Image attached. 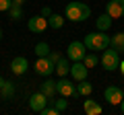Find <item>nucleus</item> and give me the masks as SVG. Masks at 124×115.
Returning <instances> with one entry per match:
<instances>
[{
	"instance_id": "nucleus-1",
	"label": "nucleus",
	"mask_w": 124,
	"mask_h": 115,
	"mask_svg": "<svg viewBox=\"0 0 124 115\" xmlns=\"http://www.w3.org/2000/svg\"><path fill=\"white\" fill-rule=\"evenodd\" d=\"M64 17L66 21H72V23H83L91 17V8H89L85 2H68L64 6Z\"/></svg>"
},
{
	"instance_id": "nucleus-2",
	"label": "nucleus",
	"mask_w": 124,
	"mask_h": 115,
	"mask_svg": "<svg viewBox=\"0 0 124 115\" xmlns=\"http://www.w3.org/2000/svg\"><path fill=\"white\" fill-rule=\"evenodd\" d=\"M83 43L87 45L89 51H103L106 47H110L112 37L106 35V31H97V33H89V35H85Z\"/></svg>"
},
{
	"instance_id": "nucleus-3",
	"label": "nucleus",
	"mask_w": 124,
	"mask_h": 115,
	"mask_svg": "<svg viewBox=\"0 0 124 115\" xmlns=\"http://www.w3.org/2000/svg\"><path fill=\"white\" fill-rule=\"evenodd\" d=\"M99 64H101L103 70H108V72L118 70V66H120V51H116L114 47H106L103 53H101V58H99Z\"/></svg>"
},
{
	"instance_id": "nucleus-4",
	"label": "nucleus",
	"mask_w": 124,
	"mask_h": 115,
	"mask_svg": "<svg viewBox=\"0 0 124 115\" xmlns=\"http://www.w3.org/2000/svg\"><path fill=\"white\" fill-rule=\"evenodd\" d=\"M87 51L89 49H87V45H85L83 41H72L66 47V58L72 60V62H83V58H85Z\"/></svg>"
},
{
	"instance_id": "nucleus-5",
	"label": "nucleus",
	"mask_w": 124,
	"mask_h": 115,
	"mask_svg": "<svg viewBox=\"0 0 124 115\" xmlns=\"http://www.w3.org/2000/svg\"><path fill=\"white\" fill-rule=\"evenodd\" d=\"M56 90H58V95H62V97H79L77 95V84L75 82H70L68 78H64V76H60V80L56 82Z\"/></svg>"
},
{
	"instance_id": "nucleus-6",
	"label": "nucleus",
	"mask_w": 124,
	"mask_h": 115,
	"mask_svg": "<svg viewBox=\"0 0 124 115\" xmlns=\"http://www.w3.org/2000/svg\"><path fill=\"white\" fill-rule=\"evenodd\" d=\"M33 68H35V72L39 76H52L54 72H56V64H54L48 56L46 58H37V62H35Z\"/></svg>"
},
{
	"instance_id": "nucleus-7",
	"label": "nucleus",
	"mask_w": 124,
	"mask_h": 115,
	"mask_svg": "<svg viewBox=\"0 0 124 115\" xmlns=\"http://www.w3.org/2000/svg\"><path fill=\"white\" fill-rule=\"evenodd\" d=\"M48 103H50V99L46 97L41 90H37V93L29 95V109H31V111H35V113H39V111L44 109Z\"/></svg>"
},
{
	"instance_id": "nucleus-8",
	"label": "nucleus",
	"mask_w": 124,
	"mask_h": 115,
	"mask_svg": "<svg viewBox=\"0 0 124 115\" xmlns=\"http://www.w3.org/2000/svg\"><path fill=\"white\" fill-rule=\"evenodd\" d=\"M48 19L44 17V14H35V17L29 19V31L31 33H44L46 29H48Z\"/></svg>"
},
{
	"instance_id": "nucleus-9",
	"label": "nucleus",
	"mask_w": 124,
	"mask_h": 115,
	"mask_svg": "<svg viewBox=\"0 0 124 115\" xmlns=\"http://www.w3.org/2000/svg\"><path fill=\"white\" fill-rule=\"evenodd\" d=\"M106 13L112 19H122L124 17V0H110L106 4Z\"/></svg>"
},
{
	"instance_id": "nucleus-10",
	"label": "nucleus",
	"mask_w": 124,
	"mask_h": 115,
	"mask_svg": "<svg viewBox=\"0 0 124 115\" xmlns=\"http://www.w3.org/2000/svg\"><path fill=\"white\" fill-rule=\"evenodd\" d=\"M103 97H106V101L110 103V105H120V101H122V89H118V86H108L106 90H103Z\"/></svg>"
},
{
	"instance_id": "nucleus-11",
	"label": "nucleus",
	"mask_w": 124,
	"mask_h": 115,
	"mask_svg": "<svg viewBox=\"0 0 124 115\" xmlns=\"http://www.w3.org/2000/svg\"><path fill=\"white\" fill-rule=\"evenodd\" d=\"M27 68H29V62H27V58H23V56L13 58V62H10V72H13V74L21 76V74H25V72H27Z\"/></svg>"
},
{
	"instance_id": "nucleus-12",
	"label": "nucleus",
	"mask_w": 124,
	"mask_h": 115,
	"mask_svg": "<svg viewBox=\"0 0 124 115\" xmlns=\"http://www.w3.org/2000/svg\"><path fill=\"white\" fill-rule=\"evenodd\" d=\"M87 74H89V68L85 66L83 62H75V64H70V76H72V80H85L87 78Z\"/></svg>"
},
{
	"instance_id": "nucleus-13",
	"label": "nucleus",
	"mask_w": 124,
	"mask_h": 115,
	"mask_svg": "<svg viewBox=\"0 0 124 115\" xmlns=\"http://www.w3.org/2000/svg\"><path fill=\"white\" fill-rule=\"evenodd\" d=\"M39 90H41V93H44L46 97L50 99V101H52V99L58 95V90H56V80H52L50 76H46V80L39 84Z\"/></svg>"
},
{
	"instance_id": "nucleus-14",
	"label": "nucleus",
	"mask_w": 124,
	"mask_h": 115,
	"mask_svg": "<svg viewBox=\"0 0 124 115\" xmlns=\"http://www.w3.org/2000/svg\"><path fill=\"white\" fill-rule=\"evenodd\" d=\"M112 23H114V19H112L108 13L99 14V17L95 19V27H97V31H108V29L112 27Z\"/></svg>"
},
{
	"instance_id": "nucleus-15",
	"label": "nucleus",
	"mask_w": 124,
	"mask_h": 115,
	"mask_svg": "<svg viewBox=\"0 0 124 115\" xmlns=\"http://www.w3.org/2000/svg\"><path fill=\"white\" fill-rule=\"evenodd\" d=\"M83 109H85V113L87 115H99L101 113V105L99 103H95L93 99H87V101H83Z\"/></svg>"
},
{
	"instance_id": "nucleus-16",
	"label": "nucleus",
	"mask_w": 124,
	"mask_h": 115,
	"mask_svg": "<svg viewBox=\"0 0 124 115\" xmlns=\"http://www.w3.org/2000/svg\"><path fill=\"white\" fill-rule=\"evenodd\" d=\"M15 97V84L10 82V80H6L2 86H0V99L2 101H8V99Z\"/></svg>"
},
{
	"instance_id": "nucleus-17",
	"label": "nucleus",
	"mask_w": 124,
	"mask_h": 115,
	"mask_svg": "<svg viewBox=\"0 0 124 115\" xmlns=\"http://www.w3.org/2000/svg\"><path fill=\"white\" fill-rule=\"evenodd\" d=\"M56 74L58 76H66L70 74V62H68V58H60L56 64Z\"/></svg>"
},
{
	"instance_id": "nucleus-18",
	"label": "nucleus",
	"mask_w": 124,
	"mask_h": 115,
	"mask_svg": "<svg viewBox=\"0 0 124 115\" xmlns=\"http://www.w3.org/2000/svg\"><path fill=\"white\" fill-rule=\"evenodd\" d=\"M91 93H93V84L87 82V78L79 80V84H77V95H81V97H89Z\"/></svg>"
},
{
	"instance_id": "nucleus-19",
	"label": "nucleus",
	"mask_w": 124,
	"mask_h": 115,
	"mask_svg": "<svg viewBox=\"0 0 124 115\" xmlns=\"http://www.w3.org/2000/svg\"><path fill=\"white\" fill-rule=\"evenodd\" d=\"M64 21H66V17H62V14H50L48 17V25L52 27V29H62L64 27Z\"/></svg>"
},
{
	"instance_id": "nucleus-20",
	"label": "nucleus",
	"mask_w": 124,
	"mask_h": 115,
	"mask_svg": "<svg viewBox=\"0 0 124 115\" xmlns=\"http://www.w3.org/2000/svg\"><path fill=\"white\" fill-rule=\"evenodd\" d=\"M110 47H114L116 51H124V31H122V33H116V35H112Z\"/></svg>"
},
{
	"instance_id": "nucleus-21",
	"label": "nucleus",
	"mask_w": 124,
	"mask_h": 115,
	"mask_svg": "<svg viewBox=\"0 0 124 115\" xmlns=\"http://www.w3.org/2000/svg\"><path fill=\"white\" fill-rule=\"evenodd\" d=\"M33 51H35L37 58H46V56H50V51H52V49H50V45L46 43V41H39V43L33 47Z\"/></svg>"
},
{
	"instance_id": "nucleus-22",
	"label": "nucleus",
	"mask_w": 124,
	"mask_h": 115,
	"mask_svg": "<svg viewBox=\"0 0 124 115\" xmlns=\"http://www.w3.org/2000/svg\"><path fill=\"white\" fill-rule=\"evenodd\" d=\"M83 64L87 68H95L99 64V58L95 56V51H87V53H85V58H83Z\"/></svg>"
},
{
	"instance_id": "nucleus-23",
	"label": "nucleus",
	"mask_w": 124,
	"mask_h": 115,
	"mask_svg": "<svg viewBox=\"0 0 124 115\" xmlns=\"http://www.w3.org/2000/svg\"><path fill=\"white\" fill-rule=\"evenodd\" d=\"M8 17H10V21H21V19H23V6L13 4L8 8Z\"/></svg>"
},
{
	"instance_id": "nucleus-24",
	"label": "nucleus",
	"mask_w": 124,
	"mask_h": 115,
	"mask_svg": "<svg viewBox=\"0 0 124 115\" xmlns=\"http://www.w3.org/2000/svg\"><path fill=\"white\" fill-rule=\"evenodd\" d=\"M52 103H54V107H56V109L60 111V113H62V111H64V109L68 107V101H66V97H62V95H60L58 99H54Z\"/></svg>"
},
{
	"instance_id": "nucleus-25",
	"label": "nucleus",
	"mask_w": 124,
	"mask_h": 115,
	"mask_svg": "<svg viewBox=\"0 0 124 115\" xmlns=\"http://www.w3.org/2000/svg\"><path fill=\"white\" fill-rule=\"evenodd\" d=\"M39 113H41V115H58L60 111H58L56 107H44V109H41Z\"/></svg>"
},
{
	"instance_id": "nucleus-26",
	"label": "nucleus",
	"mask_w": 124,
	"mask_h": 115,
	"mask_svg": "<svg viewBox=\"0 0 124 115\" xmlns=\"http://www.w3.org/2000/svg\"><path fill=\"white\" fill-rule=\"evenodd\" d=\"M13 6V0H0V13H8V8Z\"/></svg>"
},
{
	"instance_id": "nucleus-27",
	"label": "nucleus",
	"mask_w": 124,
	"mask_h": 115,
	"mask_svg": "<svg viewBox=\"0 0 124 115\" xmlns=\"http://www.w3.org/2000/svg\"><path fill=\"white\" fill-rule=\"evenodd\" d=\"M48 58H50V60H52L54 64H58V60H60V58H62V53H58V51H50V56H48Z\"/></svg>"
},
{
	"instance_id": "nucleus-28",
	"label": "nucleus",
	"mask_w": 124,
	"mask_h": 115,
	"mask_svg": "<svg viewBox=\"0 0 124 115\" xmlns=\"http://www.w3.org/2000/svg\"><path fill=\"white\" fill-rule=\"evenodd\" d=\"M41 14H44V17L48 19L50 14H52V8H50V6H44V8H41Z\"/></svg>"
},
{
	"instance_id": "nucleus-29",
	"label": "nucleus",
	"mask_w": 124,
	"mask_h": 115,
	"mask_svg": "<svg viewBox=\"0 0 124 115\" xmlns=\"http://www.w3.org/2000/svg\"><path fill=\"white\" fill-rule=\"evenodd\" d=\"M25 2H27V0H13V4H17V6H23Z\"/></svg>"
},
{
	"instance_id": "nucleus-30",
	"label": "nucleus",
	"mask_w": 124,
	"mask_h": 115,
	"mask_svg": "<svg viewBox=\"0 0 124 115\" xmlns=\"http://www.w3.org/2000/svg\"><path fill=\"white\" fill-rule=\"evenodd\" d=\"M118 70L122 72V76H124V60H122V62H120V66H118Z\"/></svg>"
},
{
	"instance_id": "nucleus-31",
	"label": "nucleus",
	"mask_w": 124,
	"mask_h": 115,
	"mask_svg": "<svg viewBox=\"0 0 124 115\" xmlns=\"http://www.w3.org/2000/svg\"><path fill=\"white\" fill-rule=\"evenodd\" d=\"M120 111H122V113H124V99H122V101H120Z\"/></svg>"
},
{
	"instance_id": "nucleus-32",
	"label": "nucleus",
	"mask_w": 124,
	"mask_h": 115,
	"mask_svg": "<svg viewBox=\"0 0 124 115\" xmlns=\"http://www.w3.org/2000/svg\"><path fill=\"white\" fill-rule=\"evenodd\" d=\"M4 82H6V80H4V78H2V76H0V86H2V84H4Z\"/></svg>"
},
{
	"instance_id": "nucleus-33",
	"label": "nucleus",
	"mask_w": 124,
	"mask_h": 115,
	"mask_svg": "<svg viewBox=\"0 0 124 115\" xmlns=\"http://www.w3.org/2000/svg\"><path fill=\"white\" fill-rule=\"evenodd\" d=\"M0 41H2V29H0Z\"/></svg>"
}]
</instances>
